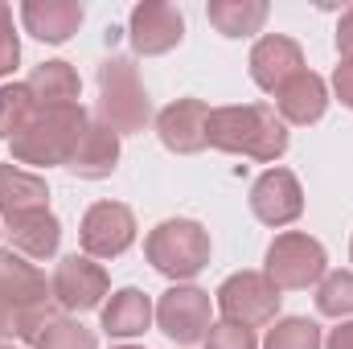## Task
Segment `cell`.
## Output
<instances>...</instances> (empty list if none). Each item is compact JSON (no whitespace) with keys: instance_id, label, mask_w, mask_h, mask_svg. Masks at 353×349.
I'll return each mask as SVG.
<instances>
[{"instance_id":"1","label":"cell","mask_w":353,"mask_h":349,"mask_svg":"<svg viewBox=\"0 0 353 349\" xmlns=\"http://www.w3.org/2000/svg\"><path fill=\"white\" fill-rule=\"evenodd\" d=\"M54 321V288L17 251H0V341H37Z\"/></svg>"},{"instance_id":"2","label":"cell","mask_w":353,"mask_h":349,"mask_svg":"<svg viewBox=\"0 0 353 349\" xmlns=\"http://www.w3.org/2000/svg\"><path fill=\"white\" fill-rule=\"evenodd\" d=\"M210 148L251 157V161H279L288 152V128L267 103H239V107H214L205 128Z\"/></svg>"},{"instance_id":"3","label":"cell","mask_w":353,"mask_h":349,"mask_svg":"<svg viewBox=\"0 0 353 349\" xmlns=\"http://www.w3.org/2000/svg\"><path fill=\"white\" fill-rule=\"evenodd\" d=\"M90 119L83 103H62V107H37V115L29 119V128L21 136H12V161L17 165H70V157L79 152L83 136H87Z\"/></svg>"},{"instance_id":"4","label":"cell","mask_w":353,"mask_h":349,"mask_svg":"<svg viewBox=\"0 0 353 349\" xmlns=\"http://www.w3.org/2000/svg\"><path fill=\"white\" fill-rule=\"evenodd\" d=\"M148 119L152 103L132 58H107L99 66V123H107L115 136H136L148 128Z\"/></svg>"},{"instance_id":"5","label":"cell","mask_w":353,"mask_h":349,"mask_svg":"<svg viewBox=\"0 0 353 349\" xmlns=\"http://www.w3.org/2000/svg\"><path fill=\"white\" fill-rule=\"evenodd\" d=\"M148 263L169 279H193L210 267V230L189 218H169L144 239Z\"/></svg>"},{"instance_id":"6","label":"cell","mask_w":353,"mask_h":349,"mask_svg":"<svg viewBox=\"0 0 353 349\" xmlns=\"http://www.w3.org/2000/svg\"><path fill=\"white\" fill-rule=\"evenodd\" d=\"M325 247L312 239V235H300V230H288V235H275V243L267 247V279L279 288V292H304L312 283L325 279Z\"/></svg>"},{"instance_id":"7","label":"cell","mask_w":353,"mask_h":349,"mask_svg":"<svg viewBox=\"0 0 353 349\" xmlns=\"http://www.w3.org/2000/svg\"><path fill=\"white\" fill-rule=\"evenodd\" d=\"M279 288L267 279L263 271H239L230 275L222 288H218V308L230 325H243V329H259L271 325L275 312H279Z\"/></svg>"},{"instance_id":"8","label":"cell","mask_w":353,"mask_h":349,"mask_svg":"<svg viewBox=\"0 0 353 349\" xmlns=\"http://www.w3.org/2000/svg\"><path fill=\"white\" fill-rule=\"evenodd\" d=\"M157 325L176 346L205 341V333H210V292H201L193 283L169 288L161 296V304H157Z\"/></svg>"},{"instance_id":"9","label":"cell","mask_w":353,"mask_h":349,"mask_svg":"<svg viewBox=\"0 0 353 349\" xmlns=\"http://www.w3.org/2000/svg\"><path fill=\"white\" fill-rule=\"evenodd\" d=\"M79 239L90 259H115L136 243V218L123 201H94L83 214Z\"/></svg>"},{"instance_id":"10","label":"cell","mask_w":353,"mask_h":349,"mask_svg":"<svg viewBox=\"0 0 353 349\" xmlns=\"http://www.w3.org/2000/svg\"><path fill=\"white\" fill-rule=\"evenodd\" d=\"M50 288H54V304L58 308H66V312H90V308L103 304L111 279H107V271L90 255H66L54 267V283Z\"/></svg>"},{"instance_id":"11","label":"cell","mask_w":353,"mask_h":349,"mask_svg":"<svg viewBox=\"0 0 353 349\" xmlns=\"http://www.w3.org/2000/svg\"><path fill=\"white\" fill-rule=\"evenodd\" d=\"M128 37H132V50L144 54V58H157V54H169L173 46H181L185 37V17L176 4L165 0H144L132 8V21H128Z\"/></svg>"},{"instance_id":"12","label":"cell","mask_w":353,"mask_h":349,"mask_svg":"<svg viewBox=\"0 0 353 349\" xmlns=\"http://www.w3.org/2000/svg\"><path fill=\"white\" fill-rule=\"evenodd\" d=\"M251 214L263 226H288L304 214V189L292 169H267L251 185Z\"/></svg>"},{"instance_id":"13","label":"cell","mask_w":353,"mask_h":349,"mask_svg":"<svg viewBox=\"0 0 353 349\" xmlns=\"http://www.w3.org/2000/svg\"><path fill=\"white\" fill-rule=\"evenodd\" d=\"M205 128H210V107L201 99H176L157 115V136L176 157H193V152L210 148Z\"/></svg>"},{"instance_id":"14","label":"cell","mask_w":353,"mask_h":349,"mask_svg":"<svg viewBox=\"0 0 353 349\" xmlns=\"http://www.w3.org/2000/svg\"><path fill=\"white\" fill-rule=\"evenodd\" d=\"M300 70H304V50H300L292 37L267 33V37L255 41V50H251V79L263 90L275 94L279 87H288Z\"/></svg>"},{"instance_id":"15","label":"cell","mask_w":353,"mask_h":349,"mask_svg":"<svg viewBox=\"0 0 353 349\" xmlns=\"http://www.w3.org/2000/svg\"><path fill=\"white\" fill-rule=\"evenodd\" d=\"M21 21H25V29L37 41L62 46V41H70L79 33L83 4H74V0H25L21 4Z\"/></svg>"},{"instance_id":"16","label":"cell","mask_w":353,"mask_h":349,"mask_svg":"<svg viewBox=\"0 0 353 349\" xmlns=\"http://www.w3.org/2000/svg\"><path fill=\"white\" fill-rule=\"evenodd\" d=\"M37 210H50V185H46V177L25 173L12 161L0 165V218L12 222V218L37 214Z\"/></svg>"},{"instance_id":"17","label":"cell","mask_w":353,"mask_h":349,"mask_svg":"<svg viewBox=\"0 0 353 349\" xmlns=\"http://www.w3.org/2000/svg\"><path fill=\"white\" fill-rule=\"evenodd\" d=\"M275 107H279V119H283V123L308 128V123H316V119L325 115V107H329V87H325L321 74L300 70L288 87L275 90Z\"/></svg>"},{"instance_id":"18","label":"cell","mask_w":353,"mask_h":349,"mask_svg":"<svg viewBox=\"0 0 353 349\" xmlns=\"http://www.w3.org/2000/svg\"><path fill=\"white\" fill-rule=\"evenodd\" d=\"M115 165H119V136L107 123H90L66 169L74 177H83V181H103V177L115 173Z\"/></svg>"},{"instance_id":"19","label":"cell","mask_w":353,"mask_h":349,"mask_svg":"<svg viewBox=\"0 0 353 349\" xmlns=\"http://www.w3.org/2000/svg\"><path fill=\"white\" fill-rule=\"evenodd\" d=\"M8 239H12V251L17 255H29V259H50L62 243V222L50 214V210H37V214H25V218H12L4 222Z\"/></svg>"},{"instance_id":"20","label":"cell","mask_w":353,"mask_h":349,"mask_svg":"<svg viewBox=\"0 0 353 349\" xmlns=\"http://www.w3.org/2000/svg\"><path fill=\"white\" fill-rule=\"evenodd\" d=\"M152 325V300L140 288H119L103 304V333L107 337H140Z\"/></svg>"},{"instance_id":"21","label":"cell","mask_w":353,"mask_h":349,"mask_svg":"<svg viewBox=\"0 0 353 349\" xmlns=\"http://www.w3.org/2000/svg\"><path fill=\"white\" fill-rule=\"evenodd\" d=\"M267 0H210L205 17L222 37H251L267 25Z\"/></svg>"},{"instance_id":"22","label":"cell","mask_w":353,"mask_h":349,"mask_svg":"<svg viewBox=\"0 0 353 349\" xmlns=\"http://www.w3.org/2000/svg\"><path fill=\"white\" fill-rule=\"evenodd\" d=\"M29 90L37 99V107H62V103H79V70L70 62H41L29 74Z\"/></svg>"},{"instance_id":"23","label":"cell","mask_w":353,"mask_h":349,"mask_svg":"<svg viewBox=\"0 0 353 349\" xmlns=\"http://www.w3.org/2000/svg\"><path fill=\"white\" fill-rule=\"evenodd\" d=\"M33 115H37V99H33L29 83H8V87H0V140L21 136Z\"/></svg>"},{"instance_id":"24","label":"cell","mask_w":353,"mask_h":349,"mask_svg":"<svg viewBox=\"0 0 353 349\" xmlns=\"http://www.w3.org/2000/svg\"><path fill=\"white\" fill-rule=\"evenodd\" d=\"M263 349H325V337H321L316 321L288 317V321H275V329L267 333Z\"/></svg>"},{"instance_id":"25","label":"cell","mask_w":353,"mask_h":349,"mask_svg":"<svg viewBox=\"0 0 353 349\" xmlns=\"http://www.w3.org/2000/svg\"><path fill=\"white\" fill-rule=\"evenodd\" d=\"M316 308L321 317H353V271H329L316 283Z\"/></svg>"},{"instance_id":"26","label":"cell","mask_w":353,"mask_h":349,"mask_svg":"<svg viewBox=\"0 0 353 349\" xmlns=\"http://www.w3.org/2000/svg\"><path fill=\"white\" fill-rule=\"evenodd\" d=\"M33 349H94V333L79 321H66V317H54L41 337L33 341Z\"/></svg>"},{"instance_id":"27","label":"cell","mask_w":353,"mask_h":349,"mask_svg":"<svg viewBox=\"0 0 353 349\" xmlns=\"http://www.w3.org/2000/svg\"><path fill=\"white\" fill-rule=\"evenodd\" d=\"M205 349H259L255 346V329H243V325H210L205 333Z\"/></svg>"},{"instance_id":"28","label":"cell","mask_w":353,"mask_h":349,"mask_svg":"<svg viewBox=\"0 0 353 349\" xmlns=\"http://www.w3.org/2000/svg\"><path fill=\"white\" fill-rule=\"evenodd\" d=\"M21 62V41L12 33V8L0 4V79H8Z\"/></svg>"},{"instance_id":"29","label":"cell","mask_w":353,"mask_h":349,"mask_svg":"<svg viewBox=\"0 0 353 349\" xmlns=\"http://www.w3.org/2000/svg\"><path fill=\"white\" fill-rule=\"evenodd\" d=\"M333 90H337V99L353 111V58H345V62L337 66V74H333Z\"/></svg>"},{"instance_id":"30","label":"cell","mask_w":353,"mask_h":349,"mask_svg":"<svg viewBox=\"0 0 353 349\" xmlns=\"http://www.w3.org/2000/svg\"><path fill=\"white\" fill-rule=\"evenodd\" d=\"M337 50L345 58H353V8H345L341 21H337Z\"/></svg>"},{"instance_id":"31","label":"cell","mask_w":353,"mask_h":349,"mask_svg":"<svg viewBox=\"0 0 353 349\" xmlns=\"http://www.w3.org/2000/svg\"><path fill=\"white\" fill-rule=\"evenodd\" d=\"M325 349H353V321H350V325H337V329L329 333Z\"/></svg>"},{"instance_id":"32","label":"cell","mask_w":353,"mask_h":349,"mask_svg":"<svg viewBox=\"0 0 353 349\" xmlns=\"http://www.w3.org/2000/svg\"><path fill=\"white\" fill-rule=\"evenodd\" d=\"M119 349H140V346H119Z\"/></svg>"},{"instance_id":"33","label":"cell","mask_w":353,"mask_h":349,"mask_svg":"<svg viewBox=\"0 0 353 349\" xmlns=\"http://www.w3.org/2000/svg\"><path fill=\"white\" fill-rule=\"evenodd\" d=\"M350 259H353V243H350Z\"/></svg>"},{"instance_id":"34","label":"cell","mask_w":353,"mask_h":349,"mask_svg":"<svg viewBox=\"0 0 353 349\" xmlns=\"http://www.w3.org/2000/svg\"><path fill=\"white\" fill-rule=\"evenodd\" d=\"M0 349H12V346H0Z\"/></svg>"}]
</instances>
